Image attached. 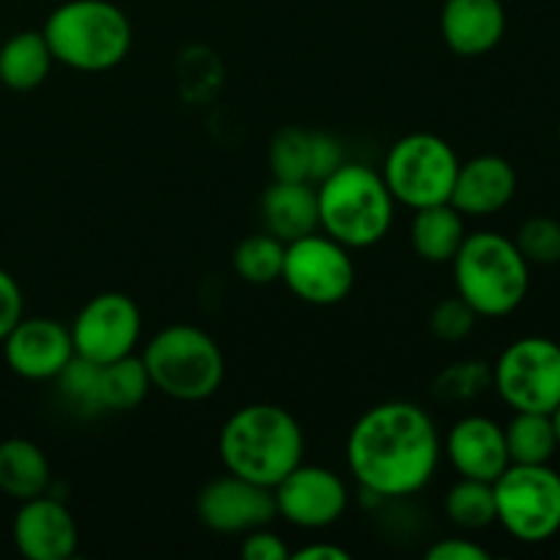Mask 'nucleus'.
I'll list each match as a JSON object with an SVG mask.
<instances>
[{"label": "nucleus", "instance_id": "14", "mask_svg": "<svg viewBox=\"0 0 560 560\" xmlns=\"http://www.w3.org/2000/svg\"><path fill=\"white\" fill-rule=\"evenodd\" d=\"M3 359L25 381H55L74 359L71 331L52 317H25L5 334Z\"/></svg>", "mask_w": 560, "mask_h": 560}, {"label": "nucleus", "instance_id": "21", "mask_svg": "<svg viewBox=\"0 0 560 560\" xmlns=\"http://www.w3.org/2000/svg\"><path fill=\"white\" fill-rule=\"evenodd\" d=\"M52 481L49 459L38 443L27 438H9L0 443V492L11 501H31L44 495Z\"/></svg>", "mask_w": 560, "mask_h": 560}, {"label": "nucleus", "instance_id": "15", "mask_svg": "<svg viewBox=\"0 0 560 560\" xmlns=\"http://www.w3.org/2000/svg\"><path fill=\"white\" fill-rule=\"evenodd\" d=\"M11 536L20 556L27 560H69L80 545L74 514L47 492L20 503Z\"/></svg>", "mask_w": 560, "mask_h": 560}, {"label": "nucleus", "instance_id": "12", "mask_svg": "<svg viewBox=\"0 0 560 560\" xmlns=\"http://www.w3.org/2000/svg\"><path fill=\"white\" fill-rule=\"evenodd\" d=\"M273 501L279 517L293 528L323 530L345 517L350 492L331 468L301 463L273 487Z\"/></svg>", "mask_w": 560, "mask_h": 560}, {"label": "nucleus", "instance_id": "24", "mask_svg": "<svg viewBox=\"0 0 560 560\" xmlns=\"http://www.w3.org/2000/svg\"><path fill=\"white\" fill-rule=\"evenodd\" d=\"M151 392V377L140 355H124L109 364H98V410L126 413L140 408Z\"/></svg>", "mask_w": 560, "mask_h": 560}, {"label": "nucleus", "instance_id": "33", "mask_svg": "<svg viewBox=\"0 0 560 560\" xmlns=\"http://www.w3.org/2000/svg\"><path fill=\"white\" fill-rule=\"evenodd\" d=\"M22 315H25V301L20 284L5 268H0V342L22 320Z\"/></svg>", "mask_w": 560, "mask_h": 560}, {"label": "nucleus", "instance_id": "22", "mask_svg": "<svg viewBox=\"0 0 560 560\" xmlns=\"http://www.w3.org/2000/svg\"><path fill=\"white\" fill-rule=\"evenodd\" d=\"M55 58L42 31H20L0 44V82L9 91H36L49 77Z\"/></svg>", "mask_w": 560, "mask_h": 560}, {"label": "nucleus", "instance_id": "35", "mask_svg": "<svg viewBox=\"0 0 560 560\" xmlns=\"http://www.w3.org/2000/svg\"><path fill=\"white\" fill-rule=\"evenodd\" d=\"M350 560V552L345 547L331 545V541H312V545L299 547L290 552V560Z\"/></svg>", "mask_w": 560, "mask_h": 560}, {"label": "nucleus", "instance_id": "16", "mask_svg": "<svg viewBox=\"0 0 560 560\" xmlns=\"http://www.w3.org/2000/svg\"><path fill=\"white\" fill-rule=\"evenodd\" d=\"M345 162V148L328 131H310L301 126H284L271 137L268 167L273 180L320 184Z\"/></svg>", "mask_w": 560, "mask_h": 560}, {"label": "nucleus", "instance_id": "34", "mask_svg": "<svg viewBox=\"0 0 560 560\" xmlns=\"http://www.w3.org/2000/svg\"><path fill=\"white\" fill-rule=\"evenodd\" d=\"M430 560H490V550L470 539H441L427 547Z\"/></svg>", "mask_w": 560, "mask_h": 560}, {"label": "nucleus", "instance_id": "17", "mask_svg": "<svg viewBox=\"0 0 560 560\" xmlns=\"http://www.w3.org/2000/svg\"><path fill=\"white\" fill-rule=\"evenodd\" d=\"M443 454L463 479L495 481L509 468L506 432L487 416H463L448 430Z\"/></svg>", "mask_w": 560, "mask_h": 560}, {"label": "nucleus", "instance_id": "6", "mask_svg": "<svg viewBox=\"0 0 560 560\" xmlns=\"http://www.w3.org/2000/svg\"><path fill=\"white\" fill-rule=\"evenodd\" d=\"M151 388L178 402H202L224 381V355L217 339L189 323H173L148 339L142 350Z\"/></svg>", "mask_w": 560, "mask_h": 560}, {"label": "nucleus", "instance_id": "27", "mask_svg": "<svg viewBox=\"0 0 560 560\" xmlns=\"http://www.w3.org/2000/svg\"><path fill=\"white\" fill-rule=\"evenodd\" d=\"M284 241L271 233H255L241 241L233 252V268L244 282L273 284L282 279Z\"/></svg>", "mask_w": 560, "mask_h": 560}, {"label": "nucleus", "instance_id": "25", "mask_svg": "<svg viewBox=\"0 0 560 560\" xmlns=\"http://www.w3.org/2000/svg\"><path fill=\"white\" fill-rule=\"evenodd\" d=\"M503 432H506L509 463L512 465H550L560 448L550 413L514 410L512 421L503 427Z\"/></svg>", "mask_w": 560, "mask_h": 560}, {"label": "nucleus", "instance_id": "11", "mask_svg": "<svg viewBox=\"0 0 560 560\" xmlns=\"http://www.w3.org/2000/svg\"><path fill=\"white\" fill-rule=\"evenodd\" d=\"M69 331L77 355L93 364H109L135 353L142 337V312L131 295L104 290L82 304Z\"/></svg>", "mask_w": 560, "mask_h": 560}, {"label": "nucleus", "instance_id": "2", "mask_svg": "<svg viewBox=\"0 0 560 560\" xmlns=\"http://www.w3.org/2000/svg\"><path fill=\"white\" fill-rule=\"evenodd\" d=\"M304 448L306 438L299 419L273 402L244 405L219 432V457L228 474L271 490L304 463Z\"/></svg>", "mask_w": 560, "mask_h": 560}, {"label": "nucleus", "instance_id": "4", "mask_svg": "<svg viewBox=\"0 0 560 560\" xmlns=\"http://www.w3.org/2000/svg\"><path fill=\"white\" fill-rule=\"evenodd\" d=\"M52 58L85 74H102L129 58L135 31L120 5L109 0H66L42 27Z\"/></svg>", "mask_w": 560, "mask_h": 560}, {"label": "nucleus", "instance_id": "20", "mask_svg": "<svg viewBox=\"0 0 560 560\" xmlns=\"http://www.w3.org/2000/svg\"><path fill=\"white\" fill-rule=\"evenodd\" d=\"M260 217L266 233L279 241H290L320 230L317 217V186L299 184V180H271L260 200Z\"/></svg>", "mask_w": 560, "mask_h": 560}, {"label": "nucleus", "instance_id": "10", "mask_svg": "<svg viewBox=\"0 0 560 560\" xmlns=\"http://www.w3.org/2000/svg\"><path fill=\"white\" fill-rule=\"evenodd\" d=\"M282 282L299 301L312 306H337L355 284L350 249L323 230L284 244Z\"/></svg>", "mask_w": 560, "mask_h": 560}, {"label": "nucleus", "instance_id": "38", "mask_svg": "<svg viewBox=\"0 0 560 560\" xmlns=\"http://www.w3.org/2000/svg\"><path fill=\"white\" fill-rule=\"evenodd\" d=\"M558 556H560V550H558Z\"/></svg>", "mask_w": 560, "mask_h": 560}, {"label": "nucleus", "instance_id": "18", "mask_svg": "<svg viewBox=\"0 0 560 560\" xmlns=\"http://www.w3.org/2000/svg\"><path fill=\"white\" fill-rule=\"evenodd\" d=\"M514 195H517V173L512 162L498 153H481L468 162H459L448 202L463 217H492L503 211Z\"/></svg>", "mask_w": 560, "mask_h": 560}, {"label": "nucleus", "instance_id": "37", "mask_svg": "<svg viewBox=\"0 0 560 560\" xmlns=\"http://www.w3.org/2000/svg\"><path fill=\"white\" fill-rule=\"evenodd\" d=\"M558 142H560V124H558Z\"/></svg>", "mask_w": 560, "mask_h": 560}, {"label": "nucleus", "instance_id": "32", "mask_svg": "<svg viewBox=\"0 0 560 560\" xmlns=\"http://www.w3.org/2000/svg\"><path fill=\"white\" fill-rule=\"evenodd\" d=\"M290 547L279 534H273L271 525L249 530L241 536V556L246 560H290Z\"/></svg>", "mask_w": 560, "mask_h": 560}, {"label": "nucleus", "instance_id": "30", "mask_svg": "<svg viewBox=\"0 0 560 560\" xmlns=\"http://www.w3.org/2000/svg\"><path fill=\"white\" fill-rule=\"evenodd\" d=\"M514 246L530 266H556L560 262V222L552 217H530L520 224Z\"/></svg>", "mask_w": 560, "mask_h": 560}, {"label": "nucleus", "instance_id": "9", "mask_svg": "<svg viewBox=\"0 0 560 560\" xmlns=\"http://www.w3.org/2000/svg\"><path fill=\"white\" fill-rule=\"evenodd\" d=\"M492 388L512 410L552 413L560 405V345L547 337L514 339L492 364Z\"/></svg>", "mask_w": 560, "mask_h": 560}, {"label": "nucleus", "instance_id": "31", "mask_svg": "<svg viewBox=\"0 0 560 560\" xmlns=\"http://www.w3.org/2000/svg\"><path fill=\"white\" fill-rule=\"evenodd\" d=\"M479 315H476L474 306L463 299V295H448L441 299L430 312V331L438 342H463L474 334Z\"/></svg>", "mask_w": 560, "mask_h": 560}, {"label": "nucleus", "instance_id": "1", "mask_svg": "<svg viewBox=\"0 0 560 560\" xmlns=\"http://www.w3.org/2000/svg\"><path fill=\"white\" fill-rule=\"evenodd\" d=\"M345 452L364 495L399 501L430 485L441 465L443 441L421 405L388 399L355 419Z\"/></svg>", "mask_w": 560, "mask_h": 560}, {"label": "nucleus", "instance_id": "29", "mask_svg": "<svg viewBox=\"0 0 560 560\" xmlns=\"http://www.w3.org/2000/svg\"><path fill=\"white\" fill-rule=\"evenodd\" d=\"M55 383H58V392L66 399V405L80 416L102 413L98 410V364L74 353V359L60 370Z\"/></svg>", "mask_w": 560, "mask_h": 560}, {"label": "nucleus", "instance_id": "19", "mask_svg": "<svg viewBox=\"0 0 560 560\" xmlns=\"http://www.w3.org/2000/svg\"><path fill=\"white\" fill-rule=\"evenodd\" d=\"M506 33L501 0H446L441 9V36L452 52L479 58L492 52Z\"/></svg>", "mask_w": 560, "mask_h": 560}, {"label": "nucleus", "instance_id": "13", "mask_svg": "<svg viewBox=\"0 0 560 560\" xmlns=\"http://www.w3.org/2000/svg\"><path fill=\"white\" fill-rule=\"evenodd\" d=\"M195 509L197 520L222 536H244L279 517L271 487L255 485L235 474L208 481L197 495Z\"/></svg>", "mask_w": 560, "mask_h": 560}, {"label": "nucleus", "instance_id": "23", "mask_svg": "<svg viewBox=\"0 0 560 560\" xmlns=\"http://www.w3.org/2000/svg\"><path fill=\"white\" fill-rule=\"evenodd\" d=\"M465 235H468L465 233V217L452 202L419 208L413 224H410V244H413L416 255L427 262H435V266L454 260Z\"/></svg>", "mask_w": 560, "mask_h": 560}, {"label": "nucleus", "instance_id": "7", "mask_svg": "<svg viewBox=\"0 0 560 560\" xmlns=\"http://www.w3.org/2000/svg\"><path fill=\"white\" fill-rule=\"evenodd\" d=\"M457 170V151L443 137L413 131L388 148L381 175L399 206L419 211L448 202Z\"/></svg>", "mask_w": 560, "mask_h": 560}, {"label": "nucleus", "instance_id": "8", "mask_svg": "<svg viewBox=\"0 0 560 560\" xmlns=\"http://www.w3.org/2000/svg\"><path fill=\"white\" fill-rule=\"evenodd\" d=\"M495 523L523 545L560 534V474L550 465H509L495 481Z\"/></svg>", "mask_w": 560, "mask_h": 560}, {"label": "nucleus", "instance_id": "3", "mask_svg": "<svg viewBox=\"0 0 560 560\" xmlns=\"http://www.w3.org/2000/svg\"><path fill=\"white\" fill-rule=\"evenodd\" d=\"M397 200L377 170L345 159L317 184L320 230L348 249H370L392 233Z\"/></svg>", "mask_w": 560, "mask_h": 560}, {"label": "nucleus", "instance_id": "26", "mask_svg": "<svg viewBox=\"0 0 560 560\" xmlns=\"http://www.w3.org/2000/svg\"><path fill=\"white\" fill-rule=\"evenodd\" d=\"M443 512L457 528L485 530L495 523V490L492 481L463 479L443 498Z\"/></svg>", "mask_w": 560, "mask_h": 560}, {"label": "nucleus", "instance_id": "36", "mask_svg": "<svg viewBox=\"0 0 560 560\" xmlns=\"http://www.w3.org/2000/svg\"><path fill=\"white\" fill-rule=\"evenodd\" d=\"M552 427H556V435H558V446H560V405L556 410H552Z\"/></svg>", "mask_w": 560, "mask_h": 560}, {"label": "nucleus", "instance_id": "5", "mask_svg": "<svg viewBox=\"0 0 560 560\" xmlns=\"http://www.w3.org/2000/svg\"><path fill=\"white\" fill-rule=\"evenodd\" d=\"M454 288L479 317H506L530 290V262L520 255L512 238L501 233L465 235L454 255Z\"/></svg>", "mask_w": 560, "mask_h": 560}, {"label": "nucleus", "instance_id": "28", "mask_svg": "<svg viewBox=\"0 0 560 560\" xmlns=\"http://www.w3.org/2000/svg\"><path fill=\"white\" fill-rule=\"evenodd\" d=\"M492 386V366L487 361H457L432 381V399L443 405H463L479 399Z\"/></svg>", "mask_w": 560, "mask_h": 560}]
</instances>
